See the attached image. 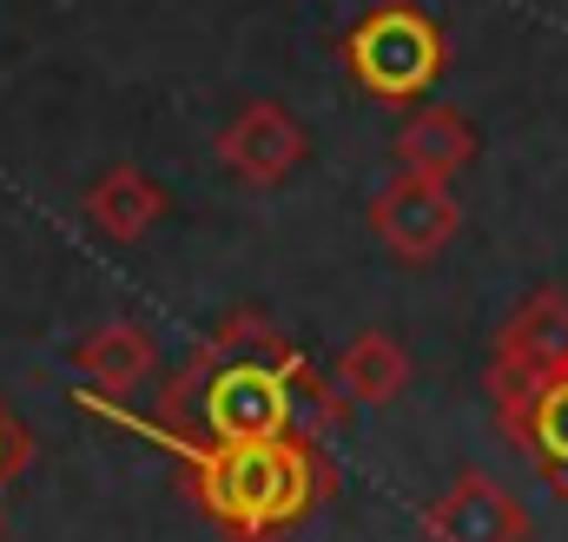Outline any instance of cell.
<instances>
[{"label":"cell","instance_id":"obj_12","mask_svg":"<svg viewBox=\"0 0 568 542\" xmlns=\"http://www.w3.org/2000/svg\"><path fill=\"white\" fill-rule=\"evenodd\" d=\"M503 436L529 456V470L549 483V496L568 503V378L549 384L542 398H529L516 416H503Z\"/></svg>","mask_w":568,"mask_h":542},{"label":"cell","instance_id":"obj_7","mask_svg":"<svg viewBox=\"0 0 568 542\" xmlns=\"http://www.w3.org/2000/svg\"><path fill=\"white\" fill-rule=\"evenodd\" d=\"M536 516L489 470H456V483L424 510V542H529Z\"/></svg>","mask_w":568,"mask_h":542},{"label":"cell","instance_id":"obj_6","mask_svg":"<svg viewBox=\"0 0 568 542\" xmlns=\"http://www.w3.org/2000/svg\"><path fill=\"white\" fill-rule=\"evenodd\" d=\"M212 152H219V165H225L239 185L272 192V185H284V179L311 159V133L297 127L291 107H278V100H252V107H239V113L219 127Z\"/></svg>","mask_w":568,"mask_h":542},{"label":"cell","instance_id":"obj_14","mask_svg":"<svg viewBox=\"0 0 568 542\" xmlns=\"http://www.w3.org/2000/svg\"><path fill=\"white\" fill-rule=\"evenodd\" d=\"M0 536H7V516H0Z\"/></svg>","mask_w":568,"mask_h":542},{"label":"cell","instance_id":"obj_5","mask_svg":"<svg viewBox=\"0 0 568 542\" xmlns=\"http://www.w3.org/2000/svg\"><path fill=\"white\" fill-rule=\"evenodd\" d=\"M371 232L377 245L397 259V265H436L456 232H463V199L443 185V179H417V172H397L377 199H371Z\"/></svg>","mask_w":568,"mask_h":542},{"label":"cell","instance_id":"obj_3","mask_svg":"<svg viewBox=\"0 0 568 542\" xmlns=\"http://www.w3.org/2000/svg\"><path fill=\"white\" fill-rule=\"evenodd\" d=\"M344 73L357 80V93L384 107H417L449 73V33L417 0H377L344 33Z\"/></svg>","mask_w":568,"mask_h":542},{"label":"cell","instance_id":"obj_8","mask_svg":"<svg viewBox=\"0 0 568 542\" xmlns=\"http://www.w3.org/2000/svg\"><path fill=\"white\" fill-rule=\"evenodd\" d=\"M390 152H397V172H417V179H443V185H449L463 165H476L483 139L469 127V113H456V107H443V100H417L410 120L390 139Z\"/></svg>","mask_w":568,"mask_h":542},{"label":"cell","instance_id":"obj_10","mask_svg":"<svg viewBox=\"0 0 568 542\" xmlns=\"http://www.w3.org/2000/svg\"><path fill=\"white\" fill-rule=\"evenodd\" d=\"M73 364H80V378H87L100 398H133V391L152 384V371H159V344H152L145 324L120 318V324L87 331L80 351H73Z\"/></svg>","mask_w":568,"mask_h":542},{"label":"cell","instance_id":"obj_11","mask_svg":"<svg viewBox=\"0 0 568 542\" xmlns=\"http://www.w3.org/2000/svg\"><path fill=\"white\" fill-rule=\"evenodd\" d=\"M337 391L344 404H364V410H384L410 391V351L390 338V331H357L344 351H337Z\"/></svg>","mask_w":568,"mask_h":542},{"label":"cell","instance_id":"obj_2","mask_svg":"<svg viewBox=\"0 0 568 542\" xmlns=\"http://www.w3.org/2000/svg\"><path fill=\"white\" fill-rule=\"evenodd\" d=\"M344 410L351 404H344L337 378H324V371L291 378L278 364H252L219 344H199L185 358V371L159 391L152 416H126V423L172 443V436H272L291 423L331 430V423H344Z\"/></svg>","mask_w":568,"mask_h":542},{"label":"cell","instance_id":"obj_13","mask_svg":"<svg viewBox=\"0 0 568 542\" xmlns=\"http://www.w3.org/2000/svg\"><path fill=\"white\" fill-rule=\"evenodd\" d=\"M27 463H33V436H27V423H20L13 410L0 404V490H7Z\"/></svg>","mask_w":568,"mask_h":542},{"label":"cell","instance_id":"obj_9","mask_svg":"<svg viewBox=\"0 0 568 542\" xmlns=\"http://www.w3.org/2000/svg\"><path fill=\"white\" fill-rule=\"evenodd\" d=\"M165 212H172L165 185H159L152 172H140V165H106V172L87 185V225H93L100 239H113V245H140Z\"/></svg>","mask_w":568,"mask_h":542},{"label":"cell","instance_id":"obj_4","mask_svg":"<svg viewBox=\"0 0 568 542\" xmlns=\"http://www.w3.org/2000/svg\"><path fill=\"white\" fill-rule=\"evenodd\" d=\"M568 378V291L562 284H536L489 338V371H483V391L496 423L516 416L529 398H542L549 384Z\"/></svg>","mask_w":568,"mask_h":542},{"label":"cell","instance_id":"obj_1","mask_svg":"<svg viewBox=\"0 0 568 542\" xmlns=\"http://www.w3.org/2000/svg\"><path fill=\"white\" fill-rule=\"evenodd\" d=\"M165 450L179 456L185 496L225 542H284L337 496V463L311 423L272 436H172Z\"/></svg>","mask_w":568,"mask_h":542}]
</instances>
